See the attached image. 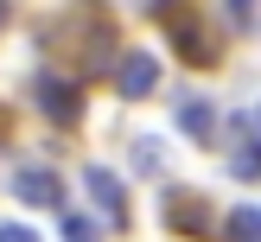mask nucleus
Returning <instances> with one entry per match:
<instances>
[{"instance_id":"1","label":"nucleus","mask_w":261,"mask_h":242,"mask_svg":"<svg viewBox=\"0 0 261 242\" xmlns=\"http://www.w3.org/2000/svg\"><path fill=\"white\" fill-rule=\"evenodd\" d=\"M32 96H38V109H45L58 127H70L76 115H83V89H76L70 76H58V70H38L32 76Z\"/></svg>"},{"instance_id":"2","label":"nucleus","mask_w":261,"mask_h":242,"mask_svg":"<svg viewBox=\"0 0 261 242\" xmlns=\"http://www.w3.org/2000/svg\"><path fill=\"white\" fill-rule=\"evenodd\" d=\"M172 45H178V58H185V64H198V70H204V64H217V58H223V45H217V32H211L204 19H191V13H172Z\"/></svg>"},{"instance_id":"3","label":"nucleus","mask_w":261,"mask_h":242,"mask_svg":"<svg viewBox=\"0 0 261 242\" xmlns=\"http://www.w3.org/2000/svg\"><path fill=\"white\" fill-rule=\"evenodd\" d=\"M83 191L96 198V210L109 217V223H127V185L115 166H83Z\"/></svg>"},{"instance_id":"4","label":"nucleus","mask_w":261,"mask_h":242,"mask_svg":"<svg viewBox=\"0 0 261 242\" xmlns=\"http://www.w3.org/2000/svg\"><path fill=\"white\" fill-rule=\"evenodd\" d=\"M115 89H121V102H140L160 89V58L153 51H127L121 64H115Z\"/></svg>"},{"instance_id":"5","label":"nucleus","mask_w":261,"mask_h":242,"mask_svg":"<svg viewBox=\"0 0 261 242\" xmlns=\"http://www.w3.org/2000/svg\"><path fill=\"white\" fill-rule=\"evenodd\" d=\"M13 198L38 204V210H58L64 204V178L51 172V166H19V172H13Z\"/></svg>"},{"instance_id":"6","label":"nucleus","mask_w":261,"mask_h":242,"mask_svg":"<svg viewBox=\"0 0 261 242\" xmlns=\"http://www.w3.org/2000/svg\"><path fill=\"white\" fill-rule=\"evenodd\" d=\"M172 121H178V134L198 140V147H211V140L223 134V121H217V109L204 96H172Z\"/></svg>"},{"instance_id":"7","label":"nucleus","mask_w":261,"mask_h":242,"mask_svg":"<svg viewBox=\"0 0 261 242\" xmlns=\"http://www.w3.org/2000/svg\"><path fill=\"white\" fill-rule=\"evenodd\" d=\"M166 229H178V236H217L204 198H191V191H172V198H166Z\"/></svg>"},{"instance_id":"8","label":"nucleus","mask_w":261,"mask_h":242,"mask_svg":"<svg viewBox=\"0 0 261 242\" xmlns=\"http://www.w3.org/2000/svg\"><path fill=\"white\" fill-rule=\"evenodd\" d=\"M229 134H236V147H229V178L255 185V178H261V134H249L242 115H229Z\"/></svg>"},{"instance_id":"9","label":"nucleus","mask_w":261,"mask_h":242,"mask_svg":"<svg viewBox=\"0 0 261 242\" xmlns=\"http://www.w3.org/2000/svg\"><path fill=\"white\" fill-rule=\"evenodd\" d=\"M217 236H223V242H261V210H255V204H236V210L217 223Z\"/></svg>"},{"instance_id":"10","label":"nucleus","mask_w":261,"mask_h":242,"mask_svg":"<svg viewBox=\"0 0 261 242\" xmlns=\"http://www.w3.org/2000/svg\"><path fill=\"white\" fill-rule=\"evenodd\" d=\"M64 242H102V229L89 223V217H70V210H64Z\"/></svg>"},{"instance_id":"11","label":"nucleus","mask_w":261,"mask_h":242,"mask_svg":"<svg viewBox=\"0 0 261 242\" xmlns=\"http://www.w3.org/2000/svg\"><path fill=\"white\" fill-rule=\"evenodd\" d=\"M134 166L140 172H160V147H153V140H134Z\"/></svg>"},{"instance_id":"12","label":"nucleus","mask_w":261,"mask_h":242,"mask_svg":"<svg viewBox=\"0 0 261 242\" xmlns=\"http://www.w3.org/2000/svg\"><path fill=\"white\" fill-rule=\"evenodd\" d=\"M0 242H38V229H19V223H0Z\"/></svg>"},{"instance_id":"13","label":"nucleus","mask_w":261,"mask_h":242,"mask_svg":"<svg viewBox=\"0 0 261 242\" xmlns=\"http://www.w3.org/2000/svg\"><path fill=\"white\" fill-rule=\"evenodd\" d=\"M229 13H236V25H255V7H249V0H229Z\"/></svg>"},{"instance_id":"14","label":"nucleus","mask_w":261,"mask_h":242,"mask_svg":"<svg viewBox=\"0 0 261 242\" xmlns=\"http://www.w3.org/2000/svg\"><path fill=\"white\" fill-rule=\"evenodd\" d=\"M7 19H13V7H7V0H0V25H7Z\"/></svg>"},{"instance_id":"15","label":"nucleus","mask_w":261,"mask_h":242,"mask_svg":"<svg viewBox=\"0 0 261 242\" xmlns=\"http://www.w3.org/2000/svg\"><path fill=\"white\" fill-rule=\"evenodd\" d=\"M255 127H261V115H255Z\"/></svg>"}]
</instances>
